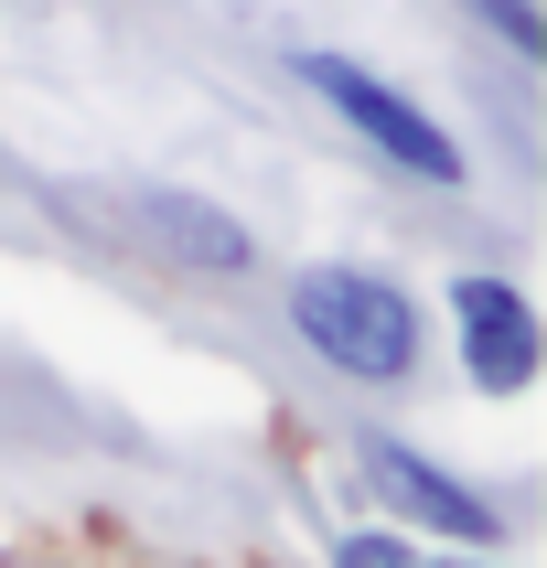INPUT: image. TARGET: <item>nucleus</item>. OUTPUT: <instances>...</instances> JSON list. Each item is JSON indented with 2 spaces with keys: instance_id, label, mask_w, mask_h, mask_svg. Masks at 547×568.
Listing matches in <instances>:
<instances>
[{
  "instance_id": "nucleus-1",
  "label": "nucleus",
  "mask_w": 547,
  "mask_h": 568,
  "mask_svg": "<svg viewBox=\"0 0 547 568\" xmlns=\"http://www.w3.org/2000/svg\"><path fill=\"white\" fill-rule=\"evenodd\" d=\"M280 322L322 376L365 397H408L429 376V290L386 257H301L280 268Z\"/></svg>"
},
{
  "instance_id": "nucleus-2",
  "label": "nucleus",
  "mask_w": 547,
  "mask_h": 568,
  "mask_svg": "<svg viewBox=\"0 0 547 568\" xmlns=\"http://www.w3.org/2000/svg\"><path fill=\"white\" fill-rule=\"evenodd\" d=\"M280 75L312 97L376 172H397V183H418V193H473V172H483V161H473V129H450L418 87L376 75V64L344 54V43H280Z\"/></svg>"
},
{
  "instance_id": "nucleus-3",
  "label": "nucleus",
  "mask_w": 547,
  "mask_h": 568,
  "mask_svg": "<svg viewBox=\"0 0 547 568\" xmlns=\"http://www.w3.org/2000/svg\"><path fill=\"white\" fill-rule=\"evenodd\" d=\"M354 483H365L376 526H397V537H418V547H450V558H505V547L526 537L494 483H473L462 462H440V450L408 440V429H354Z\"/></svg>"
},
{
  "instance_id": "nucleus-4",
  "label": "nucleus",
  "mask_w": 547,
  "mask_h": 568,
  "mask_svg": "<svg viewBox=\"0 0 547 568\" xmlns=\"http://www.w3.org/2000/svg\"><path fill=\"white\" fill-rule=\"evenodd\" d=\"M429 333H450V365H462V386L483 408H515L547 365V322L515 268H450L429 290Z\"/></svg>"
},
{
  "instance_id": "nucleus-5",
  "label": "nucleus",
  "mask_w": 547,
  "mask_h": 568,
  "mask_svg": "<svg viewBox=\"0 0 547 568\" xmlns=\"http://www.w3.org/2000/svg\"><path fill=\"white\" fill-rule=\"evenodd\" d=\"M108 204V225H119L129 247L151 257V268H172V280H257L269 268V247H257V225L225 204V193L204 183H129V193H97Z\"/></svg>"
},
{
  "instance_id": "nucleus-6",
  "label": "nucleus",
  "mask_w": 547,
  "mask_h": 568,
  "mask_svg": "<svg viewBox=\"0 0 547 568\" xmlns=\"http://www.w3.org/2000/svg\"><path fill=\"white\" fill-rule=\"evenodd\" d=\"M462 22H483L494 43H505V64H526V75L547 64V11L537 0H462Z\"/></svg>"
},
{
  "instance_id": "nucleus-7",
  "label": "nucleus",
  "mask_w": 547,
  "mask_h": 568,
  "mask_svg": "<svg viewBox=\"0 0 547 568\" xmlns=\"http://www.w3.org/2000/svg\"><path fill=\"white\" fill-rule=\"evenodd\" d=\"M322 568H429V547L418 537H397V526H333V547H322Z\"/></svg>"
},
{
  "instance_id": "nucleus-8",
  "label": "nucleus",
  "mask_w": 547,
  "mask_h": 568,
  "mask_svg": "<svg viewBox=\"0 0 547 568\" xmlns=\"http://www.w3.org/2000/svg\"><path fill=\"white\" fill-rule=\"evenodd\" d=\"M429 568H505V558H429Z\"/></svg>"
}]
</instances>
